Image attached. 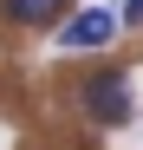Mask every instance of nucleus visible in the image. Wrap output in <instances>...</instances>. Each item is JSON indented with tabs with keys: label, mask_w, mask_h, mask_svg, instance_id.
Listing matches in <instances>:
<instances>
[{
	"label": "nucleus",
	"mask_w": 143,
	"mask_h": 150,
	"mask_svg": "<svg viewBox=\"0 0 143 150\" xmlns=\"http://www.w3.org/2000/svg\"><path fill=\"white\" fill-rule=\"evenodd\" d=\"M111 33H117V13H104V7H78V13L59 26V46H65V52H104Z\"/></svg>",
	"instance_id": "f257e3e1"
},
{
	"label": "nucleus",
	"mask_w": 143,
	"mask_h": 150,
	"mask_svg": "<svg viewBox=\"0 0 143 150\" xmlns=\"http://www.w3.org/2000/svg\"><path fill=\"white\" fill-rule=\"evenodd\" d=\"M85 111L98 117V124H130V79L124 72H98V79L85 85Z\"/></svg>",
	"instance_id": "f03ea898"
},
{
	"label": "nucleus",
	"mask_w": 143,
	"mask_h": 150,
	"mask_svg": "<svg viewBox=\"0 0 143 150\" xmlns=\"http://www.w3.org/2000/svg\"><path fill=\"white\" fill-rule=\"evenodd\" d=\"M72 0H0V13L13 20V26H52V20H65Z\"/></svg>",
	"instance_id": "7ed1b4c3"
},
{
	"label": "nucleus",
	"mask_w": 143,
	"mask_h": 150,
	"mask_svg": "<svg viewBox=\"0 0 143 150\" xmlns=\"http://www.w3.org/2000/svg\"><path fill=\"white\" fill-rule=\"evenodd\" d=\"M117 26H143V0H124V13H117Z\"/></svg>",
	"instance_id": "20e7f679"
}]
</instances>
